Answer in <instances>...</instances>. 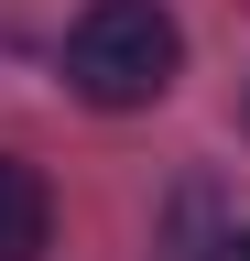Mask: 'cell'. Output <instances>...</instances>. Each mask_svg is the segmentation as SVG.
<instances>
[{
	"mask_svg": "<svg viewBox=\"0 0 250 261\" xmlns=\"http://www.w3.org/2000/svg\"><path fill=\"white\" fill-rule=\"evenodd\" d=\"M185 76V33L163 0H87L66 33V87L87 109H152Z\"/></svg>",
	"mask_w": 250,
	"mask_h": 261,
	"instance_id": "obj_1",
	"label": "cell"
},
{
	"mask_svg": "<svg viewBox=\"0 0 250 261\" xmlns=\"http://www.w3.org/2000/svg\"><path fill=\"white\" fill-rule=\"evenodd\" d=\"M229 250V185L217 174H185L163 196V261H217Z\"/></svg>",
	"mask_w": 250,
	"mask_h": 261,
	"instance_id": "obj_2",
	"label": "cell"
},
{
	"mask_svg": "<svg viewBox=\"0 0 250 261\" xmlns=\"http://www.w3.org/2000/svg\"><path fill=\"white\" fill-rule=\"evenodd\" d=\"M44 250H54V185L0 152V261H44Z\"/></svg>",
	"mask_w": 250,
	"mask_h": 261,
	"instance_id": "obj_3",
	"label": "cell"
},
{
	"mask_svg": "<svg viewBox=\"0 0 250 261\" xmlns=\"http://www.w3.org/2000/svg\"><path fill=\"white\" fill-rule=\"evenodd\" d=\"M229 250H239V261H250V228H229Z\"/></svg>",
	"mask_w": 250,
	"mask_h": 261,
	"instance_id": "obj_4",
	"label": "cell"
}]
</instances>
